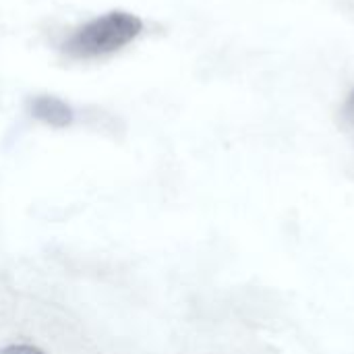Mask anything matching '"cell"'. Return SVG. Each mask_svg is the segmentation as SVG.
Instances as JSON below:
<instances>
[{
    "instance_id": "cell-3",
    "label": "cell",
    "mask_w": 354,
    "mask_h": 354,
    "mask_svg": "<svg viewBox=\"0 0 354 354\" xmlns=\"http://www.w3.org/2000/svg\"><path fill=\"white\" fill-rule=\"evenodd\" d=\"M0 354H46V353H41L39 348L29 346V344H12V346L2 348Z\"/></svg>"
},
{
    "instance_id": "cell-1",
    "label": "cell",
    "mask_w": 354,
    "mask_h": 354,
    "mask_svg": "<svg viewBox=\"0 0 354 354\" xmlns=\"http://www.w3.org/2000/svg\"><path fill=\"white\" fill-rule=\"evenodd\" d=\"M143 33V21L129 10H108L79 27L62 41V52L71 60H102L122 52Z\"/></svg>"
},
{
    "instance_id": "cell-2",
    "label": "cell",
    "mask_w": 354,
    "mask_h": 354,
    "mask_svg": "<svg viewBox=\"0 0 354 354\" xmlns=\"http://www.w3.org/2000/svg\"><path fill=\"white\" fill-rule=\"evenodd\" d=\"M29 110L33 118H37L39 122L52 129H64L73 124V118H75L73 108L56 95H35L29 102Z\"/></svg>"
}]
</instances>
